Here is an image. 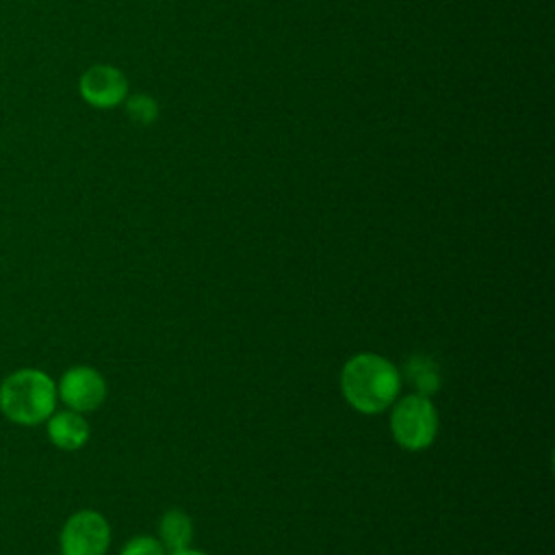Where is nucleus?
Instances as JSON below:
<instances>
[{
	"label": "nucleus",
	"mask_w": 555,
	"mask_h": 555,
	"mask_svg": "<svg viewBox=\"0 0 555 555\" xmlns=\"http://www.w3.org/2000/svg\"><path fill=\"white\" fill-rule=\"evenodd\" d=\"M111 544V525L95 509L74 512L59 533L61 555H104Z\"/></svg>",
	"instance_id": "nucleus-4"
},
{
	"label": "nucleus",
	"mask_w": 555,
	"mask_h": 555,
	"mask_svg": "<svg viewBox=\"0 0 555 555\" xmlns=\"http://www.w3.org/2000/svg\"><path fill=\"white\" fill-rule=\"evenodd\" d=\"M340 390L356 412L379 414L397 401L401 373L384 356L362 351L349 358L343 366Z\"/></svg>",
	"instance_id": "nucleus-1"
},
{
	"label": "nucleus",
	"mask_w": 555,
	"mask_h": 555,
	"mask_svg": "<svg viewBox=\"0 0 555 555\" xmlns=\"http://www.w3.org/2000/svg\"><path fill=\"white\" fill-rule=\"evenodd\" d=\"M403 375L410 382V386L414 388V392L423 395V397L436 395L442 384L440 366L427 356H412L403 366Z\"/></svg>",
	"instance_id": "nucleus-8"
},
{
	"label": "nucleus",
	"mask_w": 555,
	"mask_h": 555,
	"mask_svg": "<svg viewBox=\"0 0 555 555\" xmlns=\"http://www.w3.org/2000/svg\"><path fill=\"white\" fill-rule=\"evenodd\" d=\"M169 555H206V553H202V551H195V548H180V551H171Z\"/></svg>",
	"instance_id": "nucleus-12"
},
{
	"label": "nucleus",
	"mask_w": 555,
	"mask_h": 555,
	"mask_svg": "<svg viewBox=\"0 0 555 555\" xmlns=\"http://www.w3.org/2000/svg\"><path fill=\"white\" fill-rule=\"evenodd\" d=\"M46 434L50 442L61 451H78L87 444L91 431L89 423L80 412L74 410H54L46 418Z\"/></svg>",
	"instance_id": "nucleus-7"
},
{
	"label": "nucleus",
	"mask_w": 555,
	"mask_h": 555,
	"mask_svg": "<svg viewBox=\"0 0 555 555\" xmlns=\"http://www.w3.org/2000/svg\"><path fill=\"white\" fill-rule=\"evenodd\" d=\"M56 395L74 412H93L106 399V379L98 369L76 364L56 382Z\"/></svg>",
	"instance_id": "nucleus-5"
},
{
	"label": "nucleus",
	"mask_w": 555,
	"mask_h": 555,
	"mask_svg": "<svg viewBox=\"0 0 555 555\" xmlns=\"http://www.w3.org/2000/svg\"><path fill=\"white\" fill-rule=\"evenodd\" d=\"M78 91L87 104L95 108H113L126 100L128 80L117 67L100 63L82 72Z\"/></svg>",
	"instance_id": "nucleus-6"
},
{
	"label": "nucleus",
	"mask_w": 555,
	"mask_h": 555,
	"mask_svg": "<svg viewBox=\"0 0 555 555\" xmlns=\"http://www.w3.org/2000/svg\"><path fill=\"white\" fill-rule=\"evenodd\" d=\"M390 431L395 442L405 451L427 449L438 434V412L429 397L408 395L392 403Z\"/></svg>",
	"instance_id": "nucleus-3"
},
{
	"label": "nucleus",
	"mask_w": 555,
	"mask_h": 555,
	"mask_svg": "<svg viewBox=\"0 0 555 555\" xmlns=\"http://www.w3.org/2000/svg\"><path fill=\"white\" fill-rule=\"evenodd\" d=\"M56 382L41 369L24 366L0 382V412L13 425L35 427L56 410Z\"/></svg>",
	"instance_id": "nucleus-2"
},
{
	"label": "nucleus",
	"mask_w": 555,
	"mask_h": 555,
	"mask_svg": "<svg viewBox=\"0 0 555 555\" xmlns=\"http://www.w3.org/2000/svg\"><path fill=\"white\" fill-rule=\"evenodd\" d=\"M126 113L134 124H152L158 117V106L156 100H152L150 95H132L130 100H126Z\"/></svg>",
	"instance_id": "nucleus-10"
},
{
	"label": "nucleus",
	"mask_w": 555,
	"mask_h": 555,
	"mask_svg": "<svg viewBox=\"0 0 555 555\" xmlns=\"http://www.w3.org/2000/svg\"><path fill=\"white\" fill-rule=\"evenodd\" d=\"M119 555H165V546L152 535H137L124 544Z\"/></svg>",
	"instance_id": "nucleus-11"
},
{
	"label": "nucleus",
	"mask_w": 555,
	"mask_h": 555,
	"mask_svg": "<svg viewBox=\"0 0 555 555\" xmlns=\"http://www.w3.org/2000/svg\"><path fill=\"white\" fill-rule=\"evenodd\" d=\"M158 540L165 551H180L186 548L193 540V522L182 509H167L158 525Z\"/></svg>",
	"instance_id": "nucleus-9"
}]
</instances>
